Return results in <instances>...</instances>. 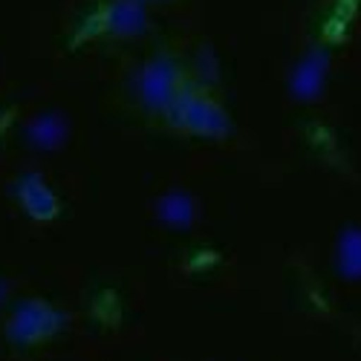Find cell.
<instances>
[{"instance_id": "obj_1", "label": "cell", "mask_w": 361, "mask_h": 361, "mask_svg": "<svg viewBox=\"0 0 361 361\" xmlns=\"http://www.w3.org/2000/svg\"><path fill=\"white\" fill-rule=\"evenodd\" d=\"M55 324L52 312L47 307H29V310H20L18 318H15V329H18V338L20 341H29V338H38L44 333H49V326Z\"/></svg>"}, {"instance_id": "obj_2", "label": "cell", "mask_w": 361, "mask_h": 361, "mask_svg": "<svg viewBox=\"0 0 361 361\" xmlns=\"http://www.w3.org/2000/svg\"><path fill=\"white\" fill-rule=\"evenodd\" d=\"M338 269L347 278H361V231H350L338 249Z\"/></svg>"}]
</instances>
